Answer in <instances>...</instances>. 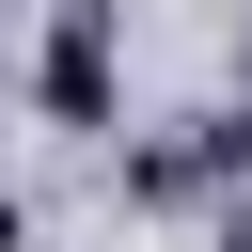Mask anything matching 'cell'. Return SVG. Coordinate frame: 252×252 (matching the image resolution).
Wrapping results in <instances>:
<instances>
[{
	"mask_svg": "<svg viewBox=\"0 0 252 252\" xmlns=\"http://www.w3.org/2000/svg\"><path fill=\"white\" fill-rule=\"evenodd\" d=\"M16 236H32V205H16V189H0V252H16Z\"/></svg>",
	"mask_w": 252,
	"mask_h": 252,
	"instance_id": "7a4b0ae2",
	"label": "cell"
},
{
	"mask_svg": "<svg viewBox=\"0 0 252 252\" xmlns=\"http://www.w3.org/2000/svg\"><path fill=\"white\" fill-rule=\"evenodd\" d=\"M32 94H47V126H110V0H63V16H47Z\"/></svg>",
	"mask_w": 252,
	"mask_h": 252,
	"instance_id": "6da1fadb",
	"label": "cell"
},
{
	"mask_svg": "<svg viewBox=\"0 0 252 252\" xmlns=\"http://www.w3.org/2000/svg\"><path fill=\"white\" fill-rule=\"evenodd\" d=\"M220 252H252V236H220Z\"/></svg>",
	"mask_w": 252,
	"mask_h": 252,
	"instance_id": "3957f363",
	"label": "cell"
}]
</instances>
